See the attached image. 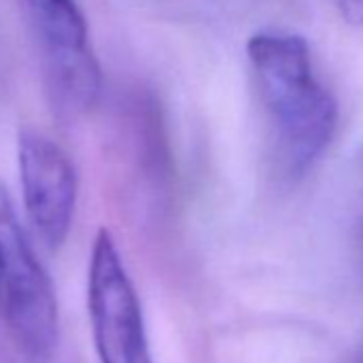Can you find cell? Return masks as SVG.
Instances as JSON below:
<instances>
[{
  "label": "cell",
  "instance_id": "277c9868",
  "mask_svg": "<svg viewBox=\"0 0 363 363\" xmlns=\"http://www.w3.org/2000/svg\"><path fill=\"white\" fill-rule=\"evenodd\" d=\"M88 314L101 363H152L141 303L107 229H101L92 244Z\"/></svg>",
  "mask_w": 363,
  "mask_h": 363
},
{
  "label": "cell",
  "instance_id": "3957f363",
  "mask_svg": "<svg viewBox=\"0 0 363 363\" xmlns=\"http://www.w3.org/2000/svg\"><path fill=\"white\" fill-rule=\"evenodd\" d=\"M43 58L45 88L58 116L86 113L101 92V67L75 0H24Z\"/></svg>",
  "mask_w": 363,
  "mask_h": 363
},
{
  "label": "cell",
  "instance_id": "5b68a950",
  "mask_svg": "<svg viewBox=\"0 0 363 363\" xmlns=\"http://www.w3.org/2000/svg\"><path fill=\"white\" fill-rule=\"evenodd\" d=\"M18 167L24 208L39 240L58 248L67 242L77 208V171L69 154L37 130H22Z\"/></svg>",
  "mask_w": 363,
  "mask_h": 363
},
{
  "label": "cell",
  "instance_id": "7a4b0ae2",
  "mask_svg": "<svg viewBox=\"0 0 363 363\" xmlns=\"http://www.w3.org/2000/svg\"><path fill=\"white\" fill-rule=\"evenodd\" d=\"M0 318L18 346L48 361L58 344V299L50 274L35 255L13 199L0 182Z\"/></svg>",
  "mask_w": 363,
  "mask_h": 363
},
{
  "label": "cell",
  "instance_id": "52a82bcc",
  "mask_svg": "<svg viewBox=\"0 0 363 363\" xmlns=\"http://www.w3.org/2000/svg\"><path fill=\"white\" fill-rule=\"evenodd\" d=\"M357 248H359V261L363 267V152H361V208L357 216Z\"/></svg>",
  "mask_w": 363,
  "mask_h": 363
},
{
  "label": "cell",
  "instance_id": "6da1fadb",
  "mask_svg": "<svg viewBox=\"0 0 363 363\" xmlns=\"http://www.w3.org/2000/svg\"><path fill=\"white\" fill-rule=\"evenodd\" d=\"M246 54L289 173L301 175L329 145L337 103L314 75L310 45L295 33H257Z\"/></svg>",
  "mask_w": 363,
  "mask_h": 363
},
{
  "label": "cell",
  "instance_id": "8992f818",
  "mask_svg": "<svg viewBox=\"0 0 363 363\" xmlns=\"http://www.w3.org/2000/svg\"><path fill=\"white\" fill-rule=\"evenodd\" d=\"M337 9L348 24L363 28V0H337Z\"/></svg>",
  "mask_w": 363,
  "mask_h": 363
},
{
  "label": "cell",
  "instance_id": "ba28073f",
  "mask_svg": "<svg viewBox=\"0 0 363 363\" xmlns=\"http://www.w3.org/2000/svg\"><path fill=\"white\" fill-rule=\"evenodd\" d=\"M361 363H363V354H361Z\"/></svg>",
  "mask_w": 363,
  "mask_h": 363
}]
</instances>
